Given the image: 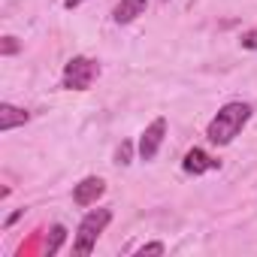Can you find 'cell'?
Wrapping results in <instances>:
<instances>
[{
  "instance_id": "6da1fadb",
  "label": "cell",
  "mask_w": 257,
  "mask_h": 257,
  "mask_svg": "<svg viewBox=\"0 0 257 257\" xmlns=\"http://www.w3.org/2000/svg\"><path fill=\"white\" fill-rule=\"evenodd\" d=\"M251 118V106L242 103V100H233V103H224L218 109V115L209 121L206 127V140L212 146H230L239 134H242V127L248 124Z\"/></svg>"
},
{
  "instance_id": "7a4b0ae2",
  "label": "cell",
  "mask_w": 257,
  "mask_h": 257,
  "mask_svg": "<svg viewBox=\"0 0 257 257\" xmlns=\"http://www.w3.org/2000/svg\"><path fill=\"white\" fill-rule=\"evenodd\" d=\"M109 221H112V209H91V212L82 218L79 230H76L73 254H79V257L91 254V251H94V245H97V239H100V233L109 227Z\"/></svg>"
},
{
  "instance_id": "3957f363",
  "label": "cell",
  "mask_w": 257,
  "mask_h": 257,
  "mask_svg": "<svg viewBox=\"0 0 257 257\" xmlns=\"http://www.w3.org/2000/svg\"><path fill=\"white\" fill-rule=\"evenodd\" d=\"M100 76V64L94 58H85V55H76L64 64V76H61V85L67 91H88Z\"/></svg>"
},
{
  "instance_id": "277c9868",
  "label": "cell",
  "mask_w": 257,
  "mask_h": 257,
  "mask_svg": "<svg viewBox=\"0 0 257 257\" xmlns=\"http://www.w3.org/2000/svg\"><path fill=\"white\" fill-rule=\"evenodd\" d=\"M167 137V118H155L140 137V161H155Z\"/></svg>"
},
{
  "instance_id": "5b68a950",
  "label": "cell",
  "mask_w": 257,
  "mask_h": 257,
  "mask_svg": "<svg viewBox=\"0 0 257 257\" xmlns=\"http://www.w3.org/2000/svg\"><path fill=\"white\" fill-rule=\"evenodd\" d=\"M218 167H221V161L212 158V155L203 152V149H188L185 158H182V170H185L188 176H203V173L218 170Z\"/></svg>"
},
{
  "instance_id": "8992f818",
  "label": "cell",
  "mask_w": 257,
  "mask_h": 257,
  "mask_svg": "<svg viewBox=\"0 0 257 257\" xmlns=\"http://www.w3.org/2000/svg\"><path fill=\"white\" fill-rule=\"evenodd\" d=\"M103 194H106V182L100 176H88L73 188V203L76 206H94Z\"/></svg>"
},
{
  "instance_id": "52a82bcc",
  "label": "cell",
  "mask_w": 257,
  "mask_h": 257,
  "mask_svg": "<svg viewBox=\"0 0 257 257\" xmlns=\"http://www.w3.org/2000/svg\"><path fill=\"white\" fill-rule=\"evenodd\" d=\"M28 121H31V112L28 109H19L13 103H0V131H4V134L16 131V127H22Z\"/></svg>"
},
{
  "instance_id": "ba28073f",
  "label": "cell",
  "mask_w": 257,
  "mask_h": 257,
  "mask_svg": "<svg viewBox=\"0 0 257 257\" xmlns=\"http://www.w3.org/2000/svg\"><path fill=\"white\" fill-rule=\"evenodd\" d=\"M146 7H149V0H121V4L112 10V19L118 25H131L146 13Z\"/></svg>"
},
{
  "instance_id": "9c48e42d",
  "label": "cell",
  "mask_w": 257,
  "mask_h": 257,
  "mask_svg": "<svg viewBox=\"0 0 257 257\" xmlns=\"http://www.w3.org/2000/svg\"><path fill=\"white\" fill-rule=\"evenodd\" d=\"M49 233H52V236L46 239V248H43V251H46V254H58V248H61L64 239H67V227H64V224H55Z\"/></svg>"
},
{
  "instance_id": "30bf717a",
  "label": "cell",
  "mask_w": 257,
  "mask_h": 257,
  "mask_svg": "<svg viewBox=\"0 0 257 257\" xmlns=\"http://www.w3.org/2000/svg\"><path fill=\"white\" fill-rule=\"evenodd\" d=\"M239 43H242V49H248V52H257V25H254V28H248V31L239 37Z\"/></svg>"
},
{
  "instance_id": "8fae6325",
  "label": "cell",
  "mask_w": 257,
  "mask_h": 257,
  "mask_svg": "<svg viewBox=\"0 0 257 257\" xmlns=\"http://www.w3.org/2000/svg\"><path fill=\"white\" fill-rule=\"evenodd\" d=\"M19 52V43H16V37H4V43H0V55L4 58H10V55H16Z\"/></svg>"
},
{
  "instance_id": "7c38bea8",
  "label": "cell",
  "mask_w": 257,
  "mask_h": 257,
  "mask_svg": "<svg viewBox=\"0 0 257 257\" xmlns=\"http://www.w3.org/2000/svg\"><path fill=\"white\" fill-rule=\"evenodd\" d=\"M131 155H134V146H131V143H121V146H118V152H115L118 164H131Z\"/></svg>"
},
{
  "instance_id": "4fadbf2b",
  "label": "cell",
  "mask_w": 257,
  "mask_h": 257,
  "mask_svg": "<svg viewBox=\"0 0 257 257\" xmlns=\"http://www.w3.org/2000/svg\"><path fill=\"white\" fill-rule=\"evenodd\" d=\"M164 251H167V248H164V242H152V245H143L137 254H140V257H146V254H164Z\"/></svg>"
},
{
  "instance_id": "5bb4252c",
  "label": "cell",
  "mask_w": 257,
  "mask_h": 257,
  "mask_svg": "<svg viewBox=\"0 0 257 257\" xmlns=\"http://www.w3.org/2000/svg\"><path fill=\"white\" fill-rule=\"evenodd\" d=\"M82 4H85V0H64L67 10H76V7H82Z\"/></svg>"
}]
</instances>
